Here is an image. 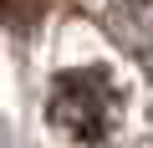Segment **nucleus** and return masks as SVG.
<instances>
[{
    "mask_svg": "<svg viewBox=\"0 0 153 148\" xmlns=\"http://www.w3.org/2000/svg\"><path fill=\"white\" fill-rule=\"evenodd\" d=\"M46 5H51V0H0V26L16 31V36H26V31L41 26Z\"/></svg>",
    "mask_w": 153,
    "mask_h": 148,
    "instance_id": "nucleus-3",
    "label": "nucleus"
},
{
    "mask_svg": "<svg viewBox=\"0 0 153 148\" xmlns=\"http://www.w3.org/2000/svg\"><path fill=\"white\" fill-rule=\"evenodd\" d=\"M112 31L133 56L153 61V0H117L112 5Z\"/></svg>",
    "mask_w": 153,
    "mask_h": 148,
    "instance_id": "nucleus-2",
    "label": "nucleus"
},
{
    "mask_svg": "<svg viewBox=\"0 0 153 148\" xmlns=\"http://www.w3.org/2000/svg\"><path fill=\"white\" fill-rule=\"evenodd\" d=\"M46 118L71 143H102L117 123V87L102 66H71L51 82Z\"/></svg>",
    "mask_w": 153,
    "mask_h": 148,
    "instance_id": "nucleus-1",
    "label": "nucleus"
}]
</instances>
